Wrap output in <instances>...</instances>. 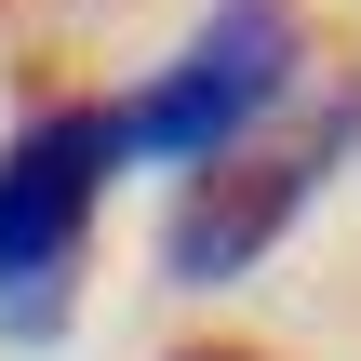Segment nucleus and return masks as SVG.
I'll use <instances>...</instances> for the list:
<instances>
[{
  "mask_svg": "<svg viewBox=\"0 0 361 361\" xmlns=\"http://www.w3.org/2000/svg\"><path fill=\"white\" fill-rule=\"evenodd\" d=\"M107 174H121V107H40L0 134V335L13 348L67 322V268L107 214Z\"/></svg>",
  "mask_w": 361,
  "mask_h": 361,
  "instance_id": "f257e3e1",
  "label": "nucleus"
},
{
  "mask_svg": "<svg viewBox=\"0 0 361 361\" xmlns=\"http://www.w3.org/2000/svg\"><path fill=\"white\" fill-rule=\"evenodd\" d=\"M295 54H308V27H295V0H214L201 27H188V54L121 107V161H174V174H214L281 94H295Z\"/></svg>",
  "mask_w": 361,
  "mask_h": 361,
  "instance_id": "f03ea898",
  "label": "nucleus"
},
{
  "mask_svg": "<svg viewBox=\"0 0 361 361\" xmlns=\"http://www.w3.org/2000/svg\"><path fill=\"white\" fill-rule=\"evenodd\" d=\"M322 174H335V134H322V147H228L214 174H188V201H174V228H161V268H174V281H201V295H214V281H241V268L308 214V188H322Z\"/></svg>",
  "mask_w": 361,
  "mask_h": 361,
  "instance_id": "7ed1b4c3",
  "label": "nucleus"
},
{
  "mask_svg": "<svg viewBox=\"0 0 361 361\" xmlns=\"http://www.w3.org/2000/svg\"><path fill=\"white\" fill-rule=\"evenodd\" d=\"M174 361H255V348H174Z\"/></svg>",
  "mask_w": 361,
  "mask_h": 361,
  "instance_id": "20e7f679",
  "label": "nucleus"
}]
</instances>
